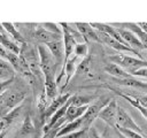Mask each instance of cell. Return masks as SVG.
<instances>
[{
	"instance_id": "obj_1",
	"label": "cell",
	"mask_w": 147,
	"mask_h": 138,
	"mask_svg": "<svg viewBox=\"0 0 147 138\" xmlns=\"http://www.w3.org/2000/svg\"><path fill=\"white\" fill-rule=\"evenodd\" d=\"M40 68L44 75V83L45 82H56V71H57V63L47 48L46 45L39 44L37 46Z\"/></svg>"
},
{
	"instance_id": "obj_2",
	"label": "cell",
	"mask_w": 147,
	"mask_h": 138,
	"mask_svg": "<svg viewBox=\"0 0 147 138\" xmlns=\"http://www.w3.org/2000/svg\"><path fill=\"white\" fill-rule=\"evenodd\" d=\"M109 60L111 63H115V64L119 66L121 68H123L130 75H132L133 72H136L139 69L147 68V60L126 55V54H122V53L117 54V55H110Z\"/></svg>"
},
{
	"instance_id": "obj_3",
	"label": "cell",
	"mask_w": 147,
	"mask_h": 138,
	"mask_svg": "<svg viewBox=\"0 0 147 138\" xmlns=\"http://www.w3.org/2000/svg\"><path fill=\"white\" fill-rule=\"evenodd\" d=\"M117 109H118V106H117L116 100L111 99L101 108V110H100V113L98 115V118H100L103 122H106L110 128L116 129V126H117V124H116Z\"/></svg>"
},
{
	"instance_id": "obj_4",
	"label": "cell",
	"mask_w": 147,
	"mask_h": 138,
	"mask_svg": "<svg viewBox=\"0 0 147 138\" xmlns=\"http://www.w3.org/2000/svg\"><path fill=\"white\" fill-rule=\"evenodd\" d=\"M116 128H122V129H129L132 131H136L138 133L142 132V129L133 121V118L129 115L127 112H125L122 107H118L117 109V118H116Z\"/></svg>"
},
{
	"instance_id": "obj_5",
	"label": "cell",
	"mask_w": 147,
	"mask_h": 138,
	"mask_svg": "<svg viewBox=\"0 0 147 138\" xmlns=\"http://www.w3.org/2000/svg\"><path fill=\"white\" fill-rule=\"evenodd\" d=\"M98 36H99L100 43H103V44H106L107 46H109V47H111V48H114V49H116V51H118V52H122V53H130V54L140 56V55H139V52H137L136 49L131 48V47L127 46V45H124V44L117 41L116 39H114L113 37H110V36H108V34H106V33H103V32H99V31H98Z\"/></svg>"
},
{
	"instance_id": "obj_6",
	"label": "cell",
	"mask_w": 147,
	"mask_h": 138,
	"mask_svg": "<svg viewBox=\"0 0 147 138\" xmlns=\"http://www.w3.org/2000/svg\"><path fill=\"white\" fill-rule=\"evenodd\" d=\"M71 98V94L70 93H62V94H59L55 99H53L51 102H49V106L47 107V109H46V112H45V114H44V117H42V122H48L49 121V118L61 108V107H63L67 102H68V100Z\"/></svg>"
},
{
	"instance_id": "obj_7",
	"label": "cell",
	"mask_w": 147,
	"mask_h": 138,
	"mask_svg": "<svg viewBox=\"0 0 147 138\" xmlns=\"http://www.w3.org/2000/svg\"><path fill=\"white\" fill-rule=\"evenodd\" d=\"M24 98H25V92L20 91V90H16V91H11L8 94H3L2 100H1V103H2V107L5 109H7L8 112H10L11 109L18 107L20 103L24 100Z\"/></svg>"
},
{
	"instance_id": "obj_8",
	"label": "cell",
	"mask_w": 147,
	"mask_h": 138,
	"mask_svg": "<svg viewBox=\"0 0 147 138\" xmlns=\"http://www.w3.org/2000/svg\"><path fill=\"white\" fill-rule=\"evenodd\" d=\"M34 38H36L40 44L47 45V44H49V43H53V41L63 39V36L53 33V32L46 30L42 25H38V26L34 29Z\"/></svg>"
},
{
	"instance_id": "obj_9",
	"label": "cell",
	"mask_w": 147,
	"mask_h": 138,
	"mask_svg": "<svg viewBox=\"0 0 147 138\" xmlns=\"http://www.w3.org/2000/svg\"><path fill=\"white\" fill-rule=\"evenodd\" d=\"M107 103V102H106ZM106 103H101V102H98V103H93V105H90L87 110L85 112V114L82 116V121H83V129H90L92 126V123L94 122V120L98 117L101 108L106 105Z\"/></svg>"
},
{
	"instance_id": "obj_10",
	"label": "cell",
	"mask_w": 147,
	"mask_h": 138,
	"mask_svg": "<svg viewBox=\"0 0 147 138\" xmlns=\"http://www.w3.org/2000/svg\"><path fill=\"white\" fill-rule=\"evenodd\" d=\"M117 29H118V32H119L121 37L123 38V40L125 41V44L127 46L136 49L137 52H138V49H145L142 43L139 40V38L132 31H130L129 29H125V28H117Z\"/></svg>"
},
{
	"instance_id": "obj_11",
	"label": "cell",
	"mask_w": 147,
	"mask_h": 138,
	"mask_svg": "<svg viewBox=\"0 0 147 138\" xmlns=\"http://www.w3.org/2000/svg\"><path fill=\"white\" fill-rule=\"evenodd\" d=\"M46 46L49 49V52L52 53V55L54 56V59H55V61L57 63V67L61 66V69H62L63 63H64V45H63V39L49 43Z\"/></svg>"
},
{
	"instance_id": "obj_12",
	"label": "cell",
	"mask_w": 147,
	"mask_h": 138,
	"mask_svg": "<svg viewBox=\"0 0 147 138\" xmlns=\"http://www.w3.org/2000/svg\"><path fill=\"white\" fill-rule=\"evenodd\" d=\"M75 25H76L77 30L79 31V33L82 34V37L84 38L85 41H98V43H100L98 31L95 29H93L90 23H75Z\"/></svg>"
},
{
	"instance_id": "obj_13",
	"label": "cell",
	"mask_w": 147,
	"mask_h": 138,
	"mask_svg": "<svg viewBox=\"0 0 147 138\" xmlns=\"http://www.w3.org/2000/svg\"><path fill=\"white\" fill-rule=\"evenodd\" d=\"M79 63H80V62H79V57L76 56L75 54H74L72 56H70V57L64 62V64H63L61 71H63L64 75H65V82H67V84H68L69 80L72 78V76L75 75V72L77 71Z\"/></svg>"
},
{
	"instance_id": "obj_14",
	"label": "cell",
	"mask_w": 147,
	"mask_h": 138,
	"mask_svg": "<svg viewBox=\"0 0 147 138\" xmlns=\"http://www.w3.org/2000/svg\"><path fill=\"white\" fill-rule=\"evenodd\" d=\"M87 108H88V106H72L71 103H70V106L68 107V109H67V113H65V116H64V118H65V122L68 123V122H72V121H75V120H78V118H80L84 114H85V112L87 110Z\"/></svg>"
},
{
	"instance_id": "obj_15",
	"label": "cell",
	"mask_w": 147,
	"mask_h": 138,
	"mask_svg": "<svg viewBox=\"0 0 147 138\" xmlns=\"http://www.w3.org/2000/svg\"><path fill=\"white\" fill-rule=\"evenodd\" d=\"M105 71L107 74H109L110 76L115 77L116 79H125V78H129L131 77L132 75H130L129 72H126L123 68H121L119 66L115 64V63H108L106 67H105Z\"/></svg>"
},
{
	"instance_id": "obj_16",
	"label": "cell",
	"mask_w": 147,
	"mask_h": 138,
	"mask_svg": "<svg viewBox=\"0 0 147 138\" xmlns=\"http://www.w3.org/2000/svg\"><path fill=\"white\" fill-rule=\"evenodd\" d=\"M83 129V121H82V117L78 118V120H75L72 122H68L65 123L59 131L57 136L56 137H62L64 135H69V133H72V132H76L78 130H82Z\"/></svg>"
},
{
	"instance_id": "obj_17",
	"label": "cell",
	"mask_w": 147,
	"mask_h": 138,
	"mask_svg": "<svg viewBox=\"0 0 147 138\" xmlns=\"http://www.w3.org/2000/svg\"><path fill=\"white\" fill-rule=\"evenodd\" d=\"M2 25H3L5 30H6V32L8 33V36H9L14 41H16L17 44H21V45L24 44V43H26L25 39H24V37H23V34L16 29L15 24L9 23V22H3Z\"/></svg>"
},
{
	"instance_id": "obj_18",
	"label": "cell",
	"mask_w": 147,
	"mask_h": 138,
	"mask_svg": "<svg viewBox=\"0 0 147 138\" xmlns=\"http://www.w3.org/2000/svg\"><path fill=\"white\" fill-rule=\"evenodd\" d=\"M116 80L121 85H125V86H129V87H132V89H136V90H139V91H142V92L147 93V83L138 80L133 76H131L129 78H125V79H116Z\"/></svg>"
},
{
	"instance_id": "obj_19",
	"label": "cell",
	"mask_w": 147,
	"mask_h": 138,
	"mask_svg": "<svg viewBox=\"0 0 147 138\" xmlns=\"http://www.w3.org/2000/svg\"><path fill=\"white\" fill-rule=\"evenodd\" d=\"M121 25L124 26L125 29H129L130 31H132L139 38V40L142 43L145 49H147V33L139 26L138 23H124V24H121Z\"/></svg>"
},
{
	"instance_id": "obj_20",
	"label": "cell",
	"mask_w": 147,
	"mask_h": 138,
	"mask_svg": "<svg viewBox=\"0 0 147 138\" xmlns=\"http://www.w3.org/2000/svg\"><path fill=\"white\" fill-rule=\"evenodd\" d=\"M0 45H2L6 49H8L9 52L20 55L21 53V46H18V44L16 41H14L9 36H2L0 34Z\"/></svg>"
},
{
	"instance_id": "obj_21",
	"label": "cell",
	"mask_w": 147,
	"mask_h": 138,
	"mask_svg": "<svg viewBox=\"0 0 147 138\" xmlns=\"http://www.w3.org/2000/svg\"><path fill=\"white\" fill-rule=\"evenodd\" d=\"M34 132H36V129H34V125L32 123V120H31L30 115H26L23 123H22V126L18 131V136H21L23 138H26V137L32 136Z\"/></svg>"
},
{
	"instance_id": "obj_22",
	"label": "cell",
	"mask_w": 147,
	"mask_h": 138,
	"mask_svg": "<svg viewBox=\"0 0 147 138\" xmlns=\"http://www.w3.org/2000/svg\"><path fill=\"white\" fill-rule=\"evenodd\" d=\"M14 69L11 67V64L2 59H0V77L1 78H5V79H8V78H11L14 77Z\"/></svg>"
},
{
	"instance_id": "obj_23",
	"label": "cell",
	"mask_w": 147,
	"mask_h": 138,
	"mask_svg": "<svg viewBox=\"0 0 147 138\" xmlns=\"http://www.w3.org/2000/svg\"><path fill=\"white\" fill-rule=\"evenodd\" d=\"M71 100V105L72 106H90V102L92 101V98L90 97H85V95H78V94H75V95H71L70 98Z\"/></svg>"
},
{
	"instance_id": "obj_24",
	"label": "cell",
	"mask_w": 147,
	"mask_h": 138,
	"mask_svg": "<svg viewBox=\"0 0 147 138\" xmlns=\"http://www.w3.org/2000/svg\"><path fill=\"white\" fill-rule=\"evenodd\" d=\"M18 55H16V54H14V53H11V52H9L8 49H6L2 45H0V59H2V60H5V61H7V62H9L10 64L16 60V57H17Z\"/></svg>"
},
{
	"instance_id": "obj_25",
	"label": "cell",
	"mask_w": 147,
	"mask_h": 138,
	"mask_svg": "<svg viewBox=\"0 0 147 138\" xmlns=\"http://www.w3.org/2000/svg\"><path fill=\"white\" fill-rule=\"evenodd\" d=\"M87 52H88V48H87V45L85 43H78L75 47V51H74V54L78 57H86L87 56Z\"/></svg>"
},
{
	"instance_id": "obj_26",
	"label": "cell",
	"mask_w": 147,
	"mask_h": 138,
	"mask_svg": "<svg viewBox=\"0 0 147 138\" xmlns=\"http://www.w3.org/2000/svg\"><path fill=\"white\" fill-rule=\"evenodd\" d=\"M46 30H48V31H51V32H53V33H56V34H61V36H63V30H62V28H60L61 25L60 24H56V23H49V22H47V23H42L41 24Z\"/></svg>"
},
{
	"instance_id": "obj_27",
	"label": "cell",
	"mask_w": 147,
	"mask_h": 138,
	"mask_svg": "<svg viewBox=\"0 0 147 138\" xmlns=\"http://www.w3.org/2000/svg\"><path fill=\"white\" fill-rule=\"evenodd\" d=\"M56 138H88V129H82L76 132L64 135L62 137H56Z\"/></svg>"
},
{
	"instance_id": "obj_28",
	"label": "cell",
	"mask_w": 147,
	"mask_h": 138,
	"mask_svg": "<svg viewBox=\"0 0 147 138\" xmlns=\"http://www.w3.org/2000/svg\"><path fill=\"white\" fill-rule=\"evenodd\" d=\"M124 137L126 138H147L145 136H142L141 133H138L136 131H132V130H129V129H122V128H116Z\"/></svg>"
},
{
	"instance_id": "obj_29",
	"label": "cell",
	"mask_w": 147,
	"mask_h": 138,
	"mask_svg": "<svg viewBox=\"0 0 147 138\" xmlns=\"http://www.w3.org/2000/svg\"><path fill=\"white\" fill-rule=\"evenodd\" d=\"M14 82V77L8 78V79H2L0 80V97L2 94H5V92L7 91V89L11 85V83Z\"/></svg>"
},
{
	"instance_id": "obj_30",
	"label": "cell",
	"mask_w": 147,
	"mask_h": 138,
	"mask_svg": "<svg viewBox=\"0 0 147 138\" xmlns=\"http://www.w3.org/2000/svg\"><path fill=\"white\" fill-rule=\"evenodd\" d=\"M88 138H102V137L99 135V132L96 131L95 128L91 126V128L88 129Z\"/></svg>"
},
{
	"instance_id": "obj_31",
	"label": "cell",
	"mask_w": 147,
	"mask_h": 138,
	"mask_svg": "<svg viewBox=\"0 0 147 138\" xmlns=\"http://www.w3.org/2000/svg\"><path fill=\"white\" fill-rule=\"evenodd\" d=\"M142 105H145V106H147V94H145V95H142V97H136Z\"/></svg>"
},
{
	"instance_id": "obj_32",
	"label": "cell",
	"mask_w": 147,
	"mask_h": 138,
	"mask_svg": "<svg viewBox=\"0 0 147 138\" xmlns=\"http://www.w3.org/2000/svg\"><path fill=\"white\" fill-rule=\"evenodd\" d=\"M106 138H126V137H124V136L117 130V135H107Z\"/></svg>"
},
{
	"instance_id": "obj_33",
	"label": "cell",
	"mask_w": 147,
	"mask_h": 138,
	"mask_svg": "<svg viewBox=\"0 0 147 138\" xmlns=\"http://www.w3.org/2000/svg\"><path fill=\"white\" fill-rule=\"evenodd\" d=\"M0 34H2V36H8V33L6 32V30H5L3 25H2V23H0Z\"/></svg>"
},
{
	"instance_id": "obj_34",
	"label": "cell",
	"mask_w": 147,
	"mask_h": 138,
	"mask_svg": "<svg viewBox=\"0 0 147 138\" xmlns=\"http://www.w3.org/2000/svg\"><path fill=\"white\" fill-rule=\"evenodd\" d=\"M138 24H139V26H140V28H141V29H142V30H144V31L147 33V22H144V23H138Z\"/></svg>"
},
{
	"instance_id": "obj_35",
	"label": "cell",
	"mask_w": 147,
	"mask_h": 138,
	"mask_svg": "<svg viewBox=\"0 0 147 138\" xmlns=\"http://www.w3.org/2000/svg\"><path fill=\"white\" fill-rule=\"evenodd\" d=\"M6 133H7V130H6V131H2V132H0V138H5Z\"/></svg>"
},
{
	"instance_id": "obj_36",
	"label": "cell",
	"mask_w": 147,
	"mask_h": 138,
	"mask_svg": "<svg viewBox=\"0 0 147 138\" xmlns=\"http://www.w3.org/2000/svg\"><path fill=\"white\" fill-rule=\"evenodd\" d=\"M0 80H2V79H1V77H0Z\"/></svg>"
}]
</instances>
